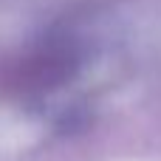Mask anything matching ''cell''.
Segmentation results:
<instances>
[{"label": "cell", "mask_w": 161, "mask_h": 161, "mask_svg": "<svg viewBox=\"0 0 161 161\" xmlns=\"http://www.w3.org/2000/svg\"><path fill=\"white\" fill-rule=\"evenodd\" d=\"M85 65H88V48L82 34L74 25L54 28L11 71L8 91L25 105L45 108L57 102L79 79Z\"/></svg>", "instance_id": "obj_1"}]
</instances>
